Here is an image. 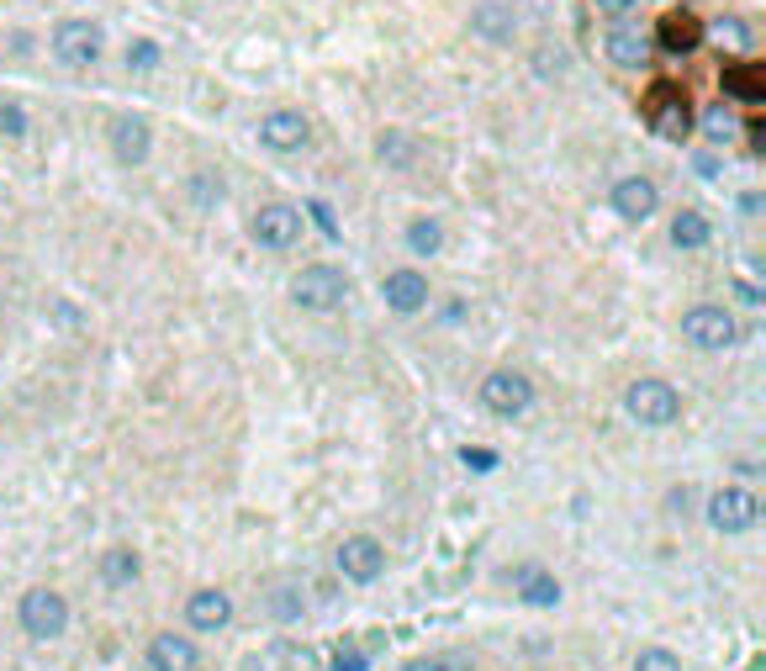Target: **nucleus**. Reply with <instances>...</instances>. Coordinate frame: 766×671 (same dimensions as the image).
Wrapping results in <instances>:
<instances>
[{"instance_id": "obj_26", "label": "nucleus", "mask_w": 766, "mask_h": 671, "mask_svg": "<svg viewBox=\"0 0 766 671\" xmlns=\"http://www.w3.org/2000/svg\"><path fill=\"white\" fill-rule=\"evenodd\" d=\"M381 159L391 164V170H407V164H413L418 159V148H413V138H407V133H397V127H391V133H381Z\"/></svg>"}, {"instance_id": "obj_2", "label": "nucleus", "mask_w": 766, "mask_h": 671, "mask_svg": "<svg viewBox=\"0 0 766 671\" xmlns=\"http://www.w3.org/2000/svg\"><path fill=\"white\" fill-rule=\"evenodd\" d=\"M291 302L302 312H339L349 302V275L339 265H307L291 281Z\"/></svg>"}, {"instance_id": "obj_15", "label": "nucleus", "mask_w": 766, "mask_h": 671, "mask_svg": "<svg viewBox=\"0 0 766 671\" xmlns=\"http://www.w3.org/2000/svg\"><path fill=\"white\" fill-rule=\"evenodd\" d=\"M471 27H476V37H487L492 48H508L518 37V16L502 6V0H481L476 16H471Z\"/></svg>"}, {"instance_id": "obj_34", "label": "nucleus", "mask_w": 766, "mask_h": 671, "mask_svg": "<svg viewBox=\"0 0 766 671\" xmlns=\"http://www.w3.org/2000/svg\"><path fill=\"white\" fill-rule=\"evenodd\" d=\"M460 465H471V471H497V450H476V444H465Z\"/></svg>"}, {"instance_id": "obj_25", "label": "nucleus", "mask_w": 766, "mask_h": 671, "mask_svg": "<svg viewBox=\"0 0 766 671\" xmlns=\"http://www.w3.org/2000/svg\"><path fill=\"white\" fill-rule=\"evenodd\" d=\"M101 582H106V587L138 582V555H133V550H111L106 561H101Z\"/></svg>"}, {"instance_id": "obj_31", "label": "nucleus", "mask_w": 766, "mask_h": 671, "mask_svg": "<svg viewBox=\"0 0 766 671\" xmlns=\"http://www.w3.org/2000/svg\"><path fill=\"white\" fill-rule=\"evenodd\" d=\"M634 671H682V661L671 656V650H640V661H634Z\"/></svg>"}, {"instance_id": "obj_28", "label": "nucleus", "mask_w": 766, "mask_h": 671, "mask_svg": "<svg viewBox=\"0 0 766 671\" xmlns=\"http://www.w3.org/2000/svg\"><path fill=\"white\" fill-rule=\"evenodd\" d=\"M0 138H27V111L16 101H0Z\"/></svg>"}, {"instance_id": "obj_35", "label": "nucleus", "mask_w": 766, "mask_h": 671, "mask_svg": "<svg viewBox=\"0 0 766 671\" xmlns=\"http://www.w3.org/2000/svg\"><path fill=\"white\" fill-rule=\"evenodd\" d=\"M191 196L201 201V207H212V201H217V180H212V175H196V180H191Z\"/></svg>"}, {"instance_id": "obj_32", "label": "nucleus", "mask_w": 766, "mask_h": 671, "mask_svg": "<svg viewBox=\"0 0 766 671\" xmlns=\"http://www.w3.org/2000/svg\"><path fill=\"white\" fill-rule=\"evenodd\" d=\"M307 217H312V222H317V228H323L328 238H333V244L344 238V233H339V222H333V207H328V201H307Z\"/></svg>"}, {"instance_id": "obj_11", "label": "nucleus", "mask_w": 766, "mask_h": 671, "mask_svg": "<svg viewBox=\"0 0 766 671\" xmlns=\"http://www.w3.org/2000/svg\"><path fill=\"white\" fill-rule=\"evenodd\" d=\"M259 143L270 148V154H302V148L312 143V122L302 117V111H270L265 122H259Z\"/></svg>"}, {"instance_id": "obj_21", "label": "nucleus", "mask_w": 766, "mask_h": 671, "mask_svg": "<svg viewBox=\"0 0 766 671\" xmlns=\"http://www.w3.org/2000/svg\"><path fill=\"white\" fill-rule=\"evenodd\" d=\"M708 238H714L708 217H698V212H677V217H671V244H677V249H708Z\"/></svg>"}, {"instance_id": "obj_40", "label": "nucleus", "mask_w": 766, "mask_h": 671, "mask_svg": "<svg viewBox=\"0 0 766 671\" xmlns=\"http://www.w3.org/2000/svg\"><path fill=\"white\" fill-rule=\"evenodd\" d=\"M656 6H666V0H656Z\"/></svg>"}, {"instance_id": "obj_9", "label": "nucleus", "mask_w": 766, "mask_h": 671, "mask_svg": "<svg viewBox=\"0 0 766 671\" xmlns=\"http://www.w3.org/2000/svg\"><path fill=\"white\" fill-rule=\"evenodd\" d=\"M682 339L693 349H730L740 339V328L724 307H687L682 312Z\"/></svg>"}, {"instance_id": "obj_20", "label": "nucleus", "mask_w": 766, "mask_h": 671, "mask_svg": "<svg viewBox=\"0 0 766 671\" xmlns=\"http://www.w3.org/2000/svg\"><path fill=\"white\" fill-rule=\"evenodd\" d=\"M407 249H413L418 259H434L444 249V222L439 217H413L407 222Z\"/></svg>"}, {"instance_id": "obj_14", "label": "nucleus", "mask_w": 766, "mask_h": 671, "mask_svg": "<svg viewBox=\"0 0 766 671\" xmlns=\"http://www.w3.org/2000/svg\"><path fill=\"white\" fill-rule=\"evenodd\" d=\"M656 207H661V191H656V180H650V175H624L619 185H613V212H619L624 222L656 217Z\"/></svg>"}, {"instance_id": "obj_22", "label": "nucleus", "mask_w": 766, "mask_h": 671, "mask_svg": "<svg viewBox=\"0 0 766 671\" xmlns=\"http://www.w3.org/2000/svg\"><path fill=\"white\" fill-rule=\"evenodd\" d=\"M708 37H714L724 53H735V59H740V53H751V43H756V32L745 27L740 16H719V22L708 27Z\"/></svg>"}, {"instance_id": "obj_19", "label": "nucleus", "mask_w": 766, "mask_h": 671, "mask_svg": "<svg viewBox=\"0 0 766 671\" xmlns=\"http://www.w3.org/2000/svg\"><path fill=\"white\" fill-rule=\"evenodd\" d=\"M518 598L529 608H555L560 603V582L545 571V566H523L518 571Z\"/></svg>"}, {"instance_id": "obj_6", "label": "nucleus", "mask_w": 766, "mask_h": 671, "mask_svg": "<svg viewBox=\"0 0 766 671\" xmlns=\"http://www.w3.org/2000/svg\"><path fill=\"white\" fill-rule=\"evenodd\" d=\"M481 407L497 418H518L534 407V381L523 376V370H492L487 381H481Z\"/></svg>"}, {"instance_id": "obj_17", "label": "nucleus", "mask_w": 766, "mask_h": 671, "mask_svg": "<svg viewBox=\"0 0 766 671\" xmlns=\"http://www.w3.org/2000/svg\"><path fill=\"white\" fill-rule=\"evenodd\" d=\"M185 619H191V629H222L233 619V598H228V592H217V587H207V592H196V598L185 603Z\"/></svg>"}, {"instance_id": "obj_33", "label": "nucleus", "mask_w": 766, "mask_h": 671, "mask_svg": "<svg viewBox=\"0 0 766 671\" xmlns=\"http://www.w3.org/2000/svg\"><path fill=\"white\" fill-rule=\"evenodd\" d=\"M270 613H275V619H286V624H291L296 613H302V603H296V587H280V592H275V603H270Z\"/></svg>"}, {"instance_id": "obj_39", "label": "nucleus", "mask_w": 766, "mask_h": 671, "mask_svg": "<svg viewBox=\"0 0 766 671\" xmlns=\"http://www.w3.org/2000/svg\"><path fill=\"white\" fill-rule=\"evenodd\" d=\"M735 291H740V302H751V307H761V286L751 281V286H745V281H735Z\"/></svg>"}, {"instance_id": "obj_3", "label": "nucleus", "mask_w": 766, "mask_h": 671, "mask_svg": "<svg viewBox=\"0 0 766 671\" xmlns=\"http://www.w3.org/2000/svg\"><path fill=\"white\" fill-rule=\"evenodd\" d=\"M624 413L640 423V428H671V423H677V413H682V397H677V386L645 376V381H634L624 391Z\"/></svg>"}, {"instance_id": "obj_12", "label": "nucleus", "mask_w": 766, "mask_h": 671, "mask_svg": "<svg viewBox=\"0 0 766 671\" xmlns=\"http://www.w3.org/2000/svg\"><path fill=\"white\" fill-rule=\"evenodd\" d=\"M661 96L650 101V133L666 138V143H682L687 133H693V106H687L677 96V85H656Z\"/></svg>"}, {"instance_id": "obj_24", "label": "nucleus", "mask_w": 766, "mask_h": 671, "mask_svg": "<svg viewBox=\"0 0 766 671\" xmlns=\"http://www.w3.org/2000/svg\"><path fill=\"white\" fill-rule=\"evenodd\" d=\"M703 138L714 143V148L735 143V138H740V122H735V111H730V106H708V111H703Z\"/></svg>"}, {"instance_id": "obj_7", "label": "nucleus", "mask_w": 766, "mask_h": 671, "mask_svg": "<svg viewBox=\"0 0 766 671\" xmlns=\"http://www.w3.org/2000/svg\"><path fill=\"white\" fill-rule=\"evenodd\" d=\"M708 524L719 534H751L761 524V497L745 492V487H724L708 497Z\"/></svg>"}, {"instance_id": "obj_36", "label": "nucleus", "mask_w": 766, "mask_h": 671, "mask_svg": "<svg viewBox=\"0 0 766 671\" xmlns=\"http://www.w3.org/2000/svg\"><path fill=\"white\" fill-rule=\"evenodd\" d=\"M693 170H698L703 180H714V175H719V154H693Z\"/></svg>"}, {"instance_id": "obj_18", "label": "nucleus", "mask_w": 766, "mask_h": 671, "mask_svg": "<svg viewBox=\"0 0 766 671\" xmlns=\"http://www.w3.org/2000/svg\"><path fill=\"white\" fill-rule=\"evenodd\" d=\"M148 661H154V671H196V640H185V635H154V645H148Z\"/></svg>"}, {"instance_id": "obj_30", "label": "nucleus", "mask_w": 766, "mask_h": 671, "mask_svg": "<svg viewBox=\"0 0 766 671\" xmlns=\"http://www.w3.org/2000/svg\"><path fill=\"white\" fill-rule=\"evenodd\" d=\"M661 43H671L666 53H693V43H698V32L687 27V22H671L666 32H661Z\"/></svg>"}, {"instance_id": "obj_29", "label": "nucleus", "mask_w": 766, "mask_h": 671, "mask_svg": "<svg viewBox=\"0 0 766 671\" xmlns=\"http://www.w3.org/2000/svg\"><path fill=\"white\" fill-rule=\"evenodd\" d=\"M333 671H370V650L365 645H339L333 650Z\"/></svg>"}, {"instance_id": "obj_38", "label": "nucleus", "mask_w": 766, "mask_h": 671, "mask_svg": "<svg viewBox=\"0 0 766 671\" xmlns=\"http://www.w3.org/2000/svg\"><path fill=\"white\" fill-rule=\"evenodd\" d=\"M597 6H603V16H613V22H619V16L634 11V0H597Z\"/></svg>"}, {"instance_id": "obj_16", "label": "nucleus", "mask_w": 766, "mask_h": 671, "mask_svg": "<svg viewBox=\"0 0 766 671\" xmlns=\"http://www.w3.org/2000/svg\"><path fill=\"white\" fill-rule=\"evenodd\" d=\"M603 48H608V64H619V69H645L650 64V37L640 27H613Z\"/></svg>"}, {"instance_id": "obj_10", "label": "nucleus", "mask_w": 766, "mask_h": 671, "mask_svg": "<svg viewBox=\"0 0 766 671\" xmlns=\"http://www.w3.org/2000/svg\"><path fill=\"white\" fill-rule=\"evenodd\" d=\"M148 154H154V122L138 117V111H122V117H111V159L127 164V170H138Z\"/></svg>"}, {"instance_id": "obj_23", "label": "nucleus", "mask_w": 766, "mask_h": 671, "mask_svg": "<svg viewBox=\"0 0 766 671\" xmlns=\"http://www.w3.org/2000/svg\"><path fill=\"white\" fill-rule=\"evenodd\" d=\"M766 80H761V69L751 64V69H724V96H730V101H761L766 96V90H761Z\"/></svg>"}, {"instance_id": "obj_4", "label": "nucleus", "mask_w": 766, "mask_h": 671, "mask_svg": "<svg viewBox=\"0 0 766 671\" xmlns=\"http://www.w3.org/2000/svg\"><path fill=\"white\" fill-rule=\"evenodd\" d=\"M254 244L270 249V254H286L302 244V207H291V201H265V207L254 212Z\"/></svg>"}, {"instance_id": "obj_1", "label": "nucleus", "mask_w": 766, "mask_h": 671, "mask_svg": "<svg viewBox=\"0 0 766 671\" xmlns=\"http://www.w3.org/2000/svg\"><path fill=\"white\" fill-rule=\"evenodd\" d=\"M48 48L64 69H96L101 53H106V32H101V22H90V16H69V22L53 27Z\"/></svg>"}, {"instance_id": "obj_37", "label": "nucleus", "mask_w": 766, "mask_h": 671, "mask_svg": "<svg viewBox=\"0 0 766 671\" xmlns=\"http://www.w3.org/2000/svg\"><path fill=\"white\" fill-rule=\"evenodd\" d=\"M402 671H450V661H439V656H418V661H407Z\"/></svg>"}, {"instance_id": "obj_27", "label": "nucleus", "mask_w": 766, "mask_h": 671, "mask_svg": "<svg viewBox=\"0 0 766 671\" xmlns=\"http://www.w3.org/2000/svg\"><path fill=\"white\" fill-rule=\"evenodd\" d=\"M127 69H133V74L159 69V43H154V37H133V43H127Z\"/></svg>"}, {"instance_id": "obj_8", "label": "nucleus", "mask_w": 766, "mask_h": 671, "mask_svg": "<svg viewBox=\"0 0 766 671\" xmlns=\"http://www.w3.org/2000/svg\"><path fill=\"white\" fill-rule=\"evenodd\" d=\"M333 561H339V576H344V582L370 587V582H381V571H386V550H381L376 534H349Z\"/></svg>"}, {"instance_id": "obj_13", "label": "nucleus", "mask_w": 766, "mask_h": 671, "mask_svg": "<svg viewBox=\"0 0 766 671\" xmlns=\"http://www.w3.org/2000/svg\"><path fill=\"white\" fill-rule=\"evenodd\" d=\"M381 302L397 312V318H418V312L428 307V281H423V270H391L386 281H381Z\"/></svg>"}, {"instance_id": "obj_5", "label": "nucleus", "mask_w": 766, "mask_h": 671, "mask_svg": "<svg viewBox=\"0 0 766 671\" xmlns=\"http://www.w3.org/2000/svg\"><path fill=\"white\" fill-rule=\"evenodd\" d=\"M16 619H22L27 640H59L69 629V603L59 598V592H48V587H32L22 598V608H16Z\"/></svg>"}]
</instances>
